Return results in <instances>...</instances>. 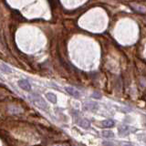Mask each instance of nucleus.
I'll list each match as a JSON object with an SVG mask.
<instances>
[{"label":"nucleus","mask_w":146,"mask_h":146,"mask_svg":"<svg viewBox=\"0 0 146 146\" xmlns=\"http://www.w3.org/2000/svg\"><path fill=\"white\" fill-rule=\"evenodd\" d=\"M33 102H34V104L38 108H39V109L43 110V111H48V105L47 104V102L45 101V100H43V98L40 96V95L39 94H35V93H33L32 95H31V100Z\"/></svg>","instance_id":"1"},{"label":"nucleus","mask_w":146,"mask_h":146,"mask_svg":"<svg viewBox=\"0 0 146 146\" xmlns=\"http://www.w3.org/2000/svg\"><path fill=\"white\" fill-rule=\"evenodd\" d=\"M17 84L22 90H26V91H31V84L27 79H20V81H18Z\"/></svg>","instance_id":"2"},{"label":"nucleus","mask_w":146,"mask_h":146,"mask_svg":"<svg viewBox=\"0 0 146 146\" xmlns=\"http://www.w3.org/2000/svg\"><path fill=\"white\" fill-rule=\"evenodd\" d=\"M65 90L69 93V95H71L74 98H79L81 97V93H79V90H77L76 89L72 88V87H66Z\"/></svg>","instance_id":"3"},{"label":"nucleus","mask_w":146,"mask_h":146,"mask_svg":"<svg viewBox=\"0 0 146 146\" xmlns=\"http://www.w3.org/2000/svg\"><path fill=\"white\" fill-rule=\"evenodd\" d=\"M118 132H119V134L121 136H127L130 133V128L127 125H121V126L119 127Z\"/></svg>","instance_id":"4"},{"label":"nucleus","mask_w":146,"mask_h":146,"mask_svg":"<svg viewBox=\"0 0 146 146\" xmlns=\"http://www.w3.org/2000/svg\"><path fill=\"white\" fill-rule=\"evenodd\" d=\"M46 98H47V100H49L51 103H57V96L54 93H52V92H48V93H46Z\"/></svg>","instance_id":"5"},{"label":"nucleus","mask_w":146,"mask_h":146,"mask_svg":"<svg viewBox=\"0 0 146 146\" xmlns=\"http://www.w3.org/2000/svg\"><path fill=\"white\" fill-rule=\"evenodd\" d=\"M77 122L79 126L82 127V128H85V129H86V128H89L90 125V121H89L87 119H81V120H79Z\"/></svg>","instance_id":"6"},{"label":"nucleus","mask_w":146,"mask_h":146,"mask_svg":"<svg viewBox=\"0 0 146 146\" xmlns=\"http://www.w3.org/2000/svg\"><path fill=\"white\" fill-rule=\"evenodd\" d=\"M102 125L105 128H111V127L114 126V121L112 120H105L102 121Z\"/></svg>","instance_id":"7"},{"label":"nucleus","mask_w":146,"mask_h":146,"mask_svg":"<svg viewBox=\"0 0 146 146\" xmlns=\"http://www.w3.org/2000/svg\"><path fill=\"white\" fill-rule=\"evenodd\" d=\"M0 69H1V71L4 73H11L12 72V69H10L9 67H8V65H6V64H1L0 65Z\"/></svg>","instance_id":"8"},{"label":"nucleus","mask_w":146,"mask_h":146,"mask_svg":"<svg viewBox=\"0 0 146 146\" xmlns=\"http://www.w3.org/2000/svg\"><path fill=\"white\" fill-rule=\"evenodd\" d=\"M102 135L105 138H113L114 137V133L112 131H104L102 132Z\"/></svg>","instance_id":"9"},{"label":"nucleus","mask_w":146,"mask_h":146,"mask_svg":"<svg viewBox=\"0 0 146 146\" xmlns=\"http://www.w3.org/2000/svg\"><path fill=\"white\" fill-rule=\"evenodd\" d=\"M87 106H90V107H87V108H85V109H87V110H96L97 108H93V106H98V104L97 103H95V102H90V103H87L86 104Z\"/></svg>","instance_id":"10"},{"label":"nucleus","mask_w":146,"mask_h":146,"mask_svg":"<svg viewBox=\"0 0 146 146\" xmlns=\"http://www.w3.org/2000/svg\"><path fill=\"white\" fill-rule=\"evenodd\" d=\"M92 98L100 99V98H101V95L100 94V92H94V93H92Z\"/></svg>","instance_id":"11"},{"label":"nucleus","mask_w":146,"mask_h":146,"mask_svg":"<svg viewBox=\"0 0 146 146\" xmlns=\"http://www.w3.org/2000/svg\"><path fill=\"white\" fill-rule=\"evenodd\" d=\"M103 145L104 146H116L115 144L113 143V142H103Z\"/></svg>","instance_id":"12"},{"label":"nucleus","mask_w":146,"mask_h":146,"mask_svg":"<svg viewBox=\"0 0 146 146\" xmlns=\"http://www.w3.org/2000/svg\"><path fill=\"white\" fill-rule=\"evenodd\" d=\"M145 126H146V117H145Z\"/></svg>","instance_id":"13"}]
</instances>
